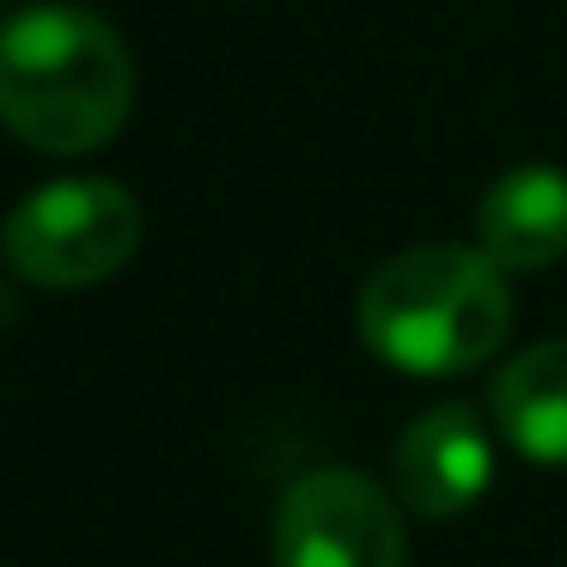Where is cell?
<instances>
[{
  "label": "cell",
  "instance_id": "cell-1",
  "mask_svg": "<svg viewBox=\"0 0 567 567\" xmlns=\"http://www.w3.org/2000/svg\"><path fill=\"white\" fill-rule=\"evenodd\" d=\"M135 62L104 19L31 7L0 25V123L38 153H92L128 123Z\"/></svg>",
  "mask_w": 567,
  "mask_h": 567
},
{
  "label": "cell",
  "instance_id": "cell-2",
  "mask_svg": "<svg viewBox=\"0 0 567 567\" xmlns=\"http://www.w3.org/2000/svg\"><path fill=\"white\" fill-rule=\"evenodd\" d=\"M501 262L464 245H415L379 262L360 287V342L396 372L445 379L470 372L506 342L513 299Z\"/></svg>",
  "mask_w": 567,
  "mask_h": 567
},
{
  "label": "cell",
  "instance_id": "cell-3",
  "mask_svg": "<svg viewBox=\"0 0 567 567\" xmlns=\"http://www.w3.org/2000/svg\"><path fill=\"white\" fill-rule=\"evenodd\" d=\"M141 245V202L111 177H62L7 214L0 250L31 287H92L116 275Z\"/></svg>",
  "mask_w": 567,
  "mask_h": 567
},
{
  "label": "cell",
  "instance_id": "cell-4",
  "mask_svg": "<svg viewBox=\"0 0 567 567\" xmlns=\"http://www.w3.org/2000/svg\"><path fill=\"white\" fill-rule=\"evenodd\" d=\"M403 518L391 494L354 470H311L281 494L275 567H403Z\"/></svg>",
  "mask_w": 567,
  "mask_h": 567
},
{
  "label": "cell",
  "instance_id": "cell-5",
  "mask_svg": "<svg viewBox=\"0 0 567 567\" xmlns=\"http://www.w3.org/2000/svg\"><path fill=\"white\" fill-rule=\"evenodd\" d=\"M396 494L415 506L421 518H452L488 494L494 476V440L464 403H433L403 427L391 452Z\"/></svg>",
  "mask_w": 567,
  "mask_h": 567
},
{
  "label": "cell",
  "instance_id": "cell-6",
  "mask_svg": "<svg viewBox=\"0 0 567 567\" xmlns=\"http://www.w3.org/2000/svg\"><path fill=\"white\" fill-rule=\"evenodd\" d=\"M476 238L501 269L530 275L567 257V172L518 165L494 177L476 208Z\"/></svg>",
  "mask_w": 567,
  "mask_h": 567
},
{
  "label": "cell",
  "instance_id": "cell-7",
  "mask_svg": "<svg viewBox=\"0 0 567 567\" xmlns=\"http://www.w3.org/2000/svg\"><path fill=\"white\" fill-rule=\"evenodd\" d=\"M488 409L513 452H525L530 464L567 470V336L506 360L488 391Z\"/></svg>",
  "mask_w": 567,
  "mask_h": 567
}]
</instances>
